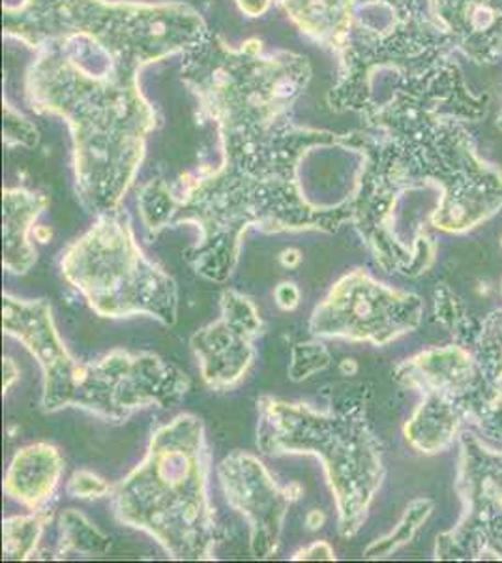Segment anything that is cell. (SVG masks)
I'll return each mask as SVG.
<instances>
[{
  "label": "cell",
  "mask_w": 502,
  "mask_h": 563,
  "mask_svg": "<svg viewBox=\"0 0 502 563\" xmlns=\"http://www.w3.org/2000/svg\"><path fill=\"white\" fill-rule=\"evenodd\" d=\"M274 299L278 302V307L286 312H293L299 307L300 289L297 288L294 282H281L280 286L274 291Z\"/></svg>",
  "instance_id": "obj_22"
},
{
  "label": "cell",
  "mask_w": 502,
  "mask_h": 563,
  "mask_svg": "<svg viewBox=\"0 0 502 563\" xmlns=\"http://www.w3.org/2000/svg\"><path fill=\"white\" fill-rule=\"evenodd\" d=\"M225 499L249 526L252 556L267 560L280 549L287 512L302 496L299 483L280 487L265 464L246 451H235L217 466Z\"/></svg>",
  "instance_id": "obj_9"
},
{
  "label": "cell",
  "mask_w": 502,
  "mask_h": 563,
  "mask_svg": "<svg viewBox=\"0 0 502 563\" xmlns=\"http://www.w3.org/2000/svg\"><path fill=\"white\" fill-rule=\"evenodd\" d=\"M177 201L178 196L171 192V188L164 180H153L141 190L137 203L148 239H156L161 231L172 228Z\"/></svg>",
  "instance_id": "obj_18"
},
{
  "label": "cell",
  "mask_w": 502,
  "mask_h": 563,
  "mask_svg": "<svg viewBox=\"0 0 502 563\" xmlns=\"http://www.w3.org/2000/svg\"><path fill=\"white\" fill-rule=\"evenodd\" d=\"M4 29L31 47L79 36L134 70L185 47H198L207 36L203 20L182 4L108 0H25L4 10Z\"/></svg>",
  "instance_id": "obj_6"
},
{
  "label": "cell",
  "mask_w": 502,
  "mask_h": 563,
  "mask_svg": "<svg viewBox=\"0 0 502 563\" xmlns=\"http://www.w3.org/2000/svg\"><path fill=\"white\" fill-rule=\"evenodd\" d=\"M60 271L102 318L148 316L164 325L177 321V282L145 256L124 212L96 217L92 228L63 250Z\"/></svg>",
  "instance_id": "obj_7"
},
{
  "label": "cell",
  "mask_w": 502,
  "mask_h": 563,
  "mask_svg": "<svg viewBox=\"0 0 502 563\" xmlns=\"http://www.w3.org/2000/svg\"><path fill=\"white\" fill-rule=\"evenodd\" d=\"M445 31L477 63L502 55V0H432Z\"/></svg>",
  "instance_id": "obj_11"
},
{
  "label": "cell",
  "mask_w": 502,
  "mask_h": 563,
  "mask_svg": "<svg viewBox=\"0 0 502 563\" xmlns=\"http://www.w3.org/2000/svg\"><path fill=\"white\" fill-rule=\"evenodd\" d=\"M2 327L38 361L45 411L77 408L103 421L122 422L150 406L167 408L190 393L178 366L154 353L113 350L96 361H79L64 346L44 299L25 301L4 294Z\"/></svg>",
  "instance_id": "obj_3"
},
{
  "label": "cell",
  "mask_w": 502,
  "mask_h": 563,
  "mask_svg": "<svg viewBox=\"0 0 502 563\" xmlns=\"http://www.w3.org/2000/svg\"><path fill=\"white\" fill-rule=\"evenodd\" d=\"M220 134L222 166L178 196L172 220V228L191 224L199 230L198 243L185 252L198 275L227 280L249 230L334 233L350 222V196L337 206H313L297 177L302 156L319 145H334L336 135L293 129L287 122Z\"/></svg>",
  "instance_id": "obj_1"
},
{
  "label": "cell",
  "mask_w": 502,
  "mask_h": 563,
  "mask_svg": "<svg viewBox=\"0 0 502 563\" xmlns=\"http://www.w3.org/2000/svg\"><path fill=\"white\" fill-rule=\"evenodd\" d=\"M432 499H414L413 504L408 507V511L403 515L400 525L395 526L394 531L387 538L379 539L376 543L369 544L364 551V558H387L392 552L401 549L403 544L411 543L414 533L419 531L420 526L426 522L427 517L432 515Z\"/></svg>",
  "instance_id": "obj_19"
},
{
  "label": "cell",
  "mask_w": 502,
  "mask_h": 563,
  "mask_svg": "<svg viewBox=\"0 0 502 563\" xmlns=\"http://www.w3.org/2000/svg\"><path fill=\"white\" fill-rule=\"evenodd\" d=\"M47 522H52V512L47 509L4 520L2 522L4 560H31Z\"/></svg>",
  "instance_id": "obj_17"
},
{
  "label": "cell",
  "mask_w": 502,
  "mask_h": 563,
  "mask_svg": "<svg viewBox=\"0 0 502 563\" xmlns=\"http://www.w3.org/2000/svg\"><path fill=\"white\" fill-rule=\"evenodd\" d=\"M458 429V413L454 402L443 395H426L411 421L405 427V435L413 448L422 453H437L450 445Z\"/></svg>",
  "instance_id": "obj_15"
},
{
  "label": "cell",
  "mask_w": 502,
  "mask_h": 563,
  "mask_svg": "<svg viewBox=\"0 0 502 563\" xmlns=\"http://www.w3.org/2000/svg\"><path fill=\"white\" fill-rule=\"evenodd\" d=\"M2 366H4V382H2V390L8 393L10 387L20 379V368H18V365H15V361H13L12 357H4Z\"/></svg>",
  "instance_id": "obj_25"
},
{
  "label": "cell",
  "mask_w": 502,
  "mask_h": 563,
  "mask_svg": "<svg viewBox=\"0 0 502 563\" xmlns=\"http://www.w3.org/2000/svg\"><path fill=\"white\" fill-rule=\"evenodd\" d=\"M332 365L331 352L321 342H302L293 347L289 378L293 382H304L313 374L323 372Z\"/></svg>",
  "instance_id": "obj_20"
},
{
  "label": "cell",
  "mask_w": 502,
  "mask_h": 563,
  "mask_svg": "<svg viewBox=\"0 0 502 563\" xmlns=\"http://www.w3.org/2000/svg\"><path fill=\"white\" fill-rule=\"evenodd\" d=\"M280 262L283 267H289V269H294L300 262H302V256H300V252L297 249H289L283 252L280 256Z\"/></svg>",
  "instance_id": "obj_26"
},
{
  "label": "cell",
  "mask_w": 502,
  "mask_h": 563,
  "mask_svg": "<svg viewBox=\"0 0 502 563\" xmlns=\"http://www.w3.org/2000/svg\"><path fill=\"white\" fill-rule=\"evenodd\" d=\"M111 490L113 488L109 487L102 477H98V475L87 472V470L76 472L66 485V493L70 494L71 498L79 499L103 498V496L111 494Z\"/></svg>",
  "instance_id": "obj_21"
},
{
  "label": "cell",
  "mask_w": 502,
  "mask_h": 563,
  "mask_svg": "<svg viewBox=\"0 0 502 563\" xmlns=\"http://www.w3.org/2000/svg\"><path fill=\"white\" fill-rule=\"evenodd\" d=\"M242 12L248 13L249 18H259L267 12L270 0H236Z\"/></svg>",
  "instance_id": "obj_24"
},
{
  "label": "cell",
  "mask_w": 502,
  "mask_h": 563,
  "mask_svg": "<svg viewBox=\"0 0 502 563\" xmlns=\"http://www.w3.org/2000/svg\"><path fill=\"white\" fill-rule=\"evenodd\" d=\"M501 124H502V121H501Z\"/></svg>",
  "instance_id": "obj_27"
},
{
  "label": "cell",
  "mask_w": 502,
  "mask_h": 563,
  "mask_svg": "<svg viewBox=\"0 0 502 563\" xmlns=\"http://www.w3.org/2000/svg\"><path fill=\"white\" fill-rule=\"evenodd\" d=\"M220 320L191 336L204 384L210 389L230 390L246 378L254 365L255 340L263 334L261 316L254 301L235 289H225L220 299Z\"/></svg>",
  "instance_id": "obj_10"
},
{
  "label": "cell",
  "mask_w": 502,
  "mask_h": 563,
  "mask_svg": "<svg viewBox=\"0 0 502 563\" xmlns=\"http://www.w3.org/2000/svg\"><path fill=\"white\" fill-rule=\"evenodd\" d=\"M293 560H336L334 549L326 541H315L294 554Z\"/></svg>",
  "instance_id": "obj_23"
},
{
  "label": "cell",
  "mask_w": 502,
  "mask_h": 563,
  "mask_svg": "<svg viewBox=\"0 0 502 563\" xmlns=\"http://www.w3.org/2000/svg\"><path fill=\"white\" fill-rule=\"evenodd\" d=\"M203 421L180 413L154 430L147 455L111 490L115 517L178 562L214 560L222 528L209 496Z\"/></svg>",
  "instance_id": "obj_4"
},
{
  "label": "cell",
  "mask_w": 502,
  "mask_h": 563,
  "mask_svg": "<svg viewBox=\"0 0 502 563\" xmlns=\"http://www.w3.org/2000/svg\"><path fill=\"white\" fill-rule=\"evenodd\" d=\"M257 445L265 455L317 456L336 499L337 528L353 538L362 528L384 477L381 445L356 406L317 410L283 398L257 400Z\"/></svg>",
  "instance_id": "obj_5"
},
{
  "label": "cell",
  "mask_w": 502,
  "mask_h": 563,
  "mask_svg": "<svg viewBox=\"0 0 502 563\" xmlns=\"http://www.w3.org/2000/svg\"><path fill=\"white\" fill-rule=\"evenodd\" d=\"M26 77L32 108L70 124L77 198L94 217L113 212L134 183L154 109L137 89V70L115 66L90 76L60 42L38 47Z\"/></svg>",
  "instance_id": "obj_2"
},
{
  "label": "cell",
  "mask_w": 502,
  "mask_h": 563,
  "mask_svg": "<svg viewBox=\"0 0 502 563\" xmlns=\"http://www.w3.org/2000/svg\"><path fill=\"white\" fill-rule=\"evenodd\" d=\"M111 551V539L98 530L85 515L68 509L60 515V539L57 558H66L70 552L102 556Z\"/></svg>",
  "instance_id": "obj_16"
},
{
  "label": "cell",
  "mask_w": 502,
  "mask_h": 563,
  "mask_svg": "<svg viewBox=\"0 0 502 563\" xmlns=\"http://www.w3.org/2000/svg\"><path fill=\"white\" fill-rule=\"evenodd\" d=\"M294 23L328 47L349 42L355 0H281Z\"/></svg>",
  "instance_id": "obj_14"
},
{
  "label": "cell",
  "mask_w": 502,
  "mask_h": 563,
  "mask_svg": "<svg viewBox=\"0 0 502 563\" xmlns=\"http://www.w3.org/2000/svg\"><path fill=\"white\" fill-rule=\"evenodd\" d=\"M2 265L10 275H26L36 263V250L31 244L32 225L45 211L49 199L45 198L44 194L31 192L25 188H8L2 196Z\"/></svg>",
  "instance_id": "obj_13"
},
{
  "label": "cell",
  "mask_w": 502,
  "mask_h": 563,
  "mask_svg": "<svg viewBox=\"0 0 502 563\" xmlns=\"http://www.w3.org/2000/svg\"><path fill=\"white\" fill-rule=\"evenodd\" d=\"M420 297L387 288L362 269L342 276L310 318V333L319 339H344L387 346L420 325Z\"/></svg>",
  "instance_id": "obj_8"
},
{
  "label": "cell",
  "mask_w": 502,
  "mask_h": 563,
  "mask_svg": "<svg viewBox=\"0 0 502 563\" xmlns=\"http://www.w3.org/2000/svg\"><path fill=\"white\" fill-rule=\"evenodd\" d=\"M64 474V459L52 443L20 449L8 467L4 493L31 511L47 509Z\"/></svg>",
  "instance_id": "obj_12"
}]
</instances>
